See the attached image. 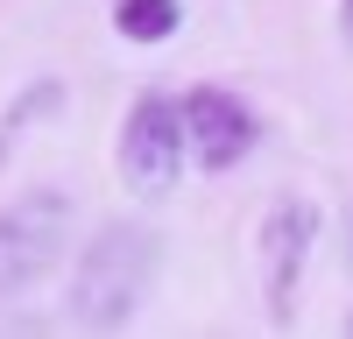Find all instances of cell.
I'll return each mask as SVG.
<instances>
[{
    "label": "cell",
    "mask_w": 353,
    "mask_h": 339,
    "mask_svg": "<svg viewBox=\"0 0 353 339\" xmlns=\"http://www.w3.org/2000/svg\"><path fill=\"white\" fill-rule=\"evenodd\" d=\"M50 106H57V85H36V92H21V106L0 121V156H8V141H14V127L28 121V113H50Z\"/></svg>",
    "instance_id": "7"
},
{
    "label": "cell",
    "mask_w": 353,
    "mask_h": 339,
    "mask_svg": "<svg viewBox=\"0 0 353 339\" xmlns=\"http://www.w3.org/2000/svg\"><path fill=\"white\" fill-rule=\"evenodd\" d=\"M311 240H318V212L304 205V198H283V205L261 219V269H269L276 318H290V304H297V276L311 262Z\"/></svg>",
    "instance_id": "5"
},
{
    "label": "cell",
    "mask_w": 353,
    "mask_h": 339,
    "mask_svg": "<svg viewBox=\"0 0 353 339\" xmlns=\"http://www.w3.org/2000/svg\"><path fill=\"white\" fill-rule=\"evenodd\" d=\"M176 21H184L176 0H121V8H113V28H121L128 43H170Z\"/></svg>",
    "instance_id": "6"
},
{
    "label": "cell",
    "mask_w": 353,
    "mask_h": 339,
    "mask_svg": "<svg viewBox=\"0 0 353 339\" xmlns=\"http://www.w3.org/2000/svg\"><path fill=\"white\" fill-rule=\"evenodd\" d=\"M156 282V234H141V226L113 219L92 234V247L78 254V276H71V318L85 332H121L141 297H149Z\"/></svg>",
    "instance_id": "1"
},
{
    "label": "cell",
    "mask_w": 353,
    "mask_h": 339,
    "mask_svg": "<svg viewBox=\"0 0 353 339\" xmlns=\"http://www.w3.org/2000/svg\"><path fill=\"white\" fill-rule=\"evenodd\" d=\"M71 234V205L64 191H28L0 212V297H21L57 254H64Z\"/></svg>",
    "instance_id": "2"
},
{
    "label": "cell",
    "mask_w": 353,
    "mask_h": 339,
    "mask_svg": "<svg viewBox=\"0 0 353 339\" xmlns=\"http://www.w3.org/2000/svg\"><path fill=\"white\" fill-rule=\"evenodd\" d=\"M184 170V127H176V99L163 92H141L128 106V127H121V177L141 198H163Z\"/></svg>",
    "instance_id": "3"
},
{
    "label": "cell",
    "mask_w": 353,
    "mask_h": 339,
    "mask_svg": "<svg viewBox=\"0 0 353 339\" xmlns=\"http://www.w3.org/2000/svg\"><path fill=\"white\" fill-rule=\"evenodd\" d=\"M176 127H184V163H198V170H233L261 141V121L219 85H198L176 106Z\"/></svg>",
    "instance_id": "4"
},
{
    "label": "cell",
    "mask_w": 353,
    "mask_h": 339,
    "mask_svg": "<svg viewBox=\"0 0 353 339\" xmlns=\"http://www.w3.org/2000/svg\"><path fill=\"white\" fill-rule=\"evenodd\" d=\"M339 28H346V43H353V0H339Z\"/></svg>",
    "instance_id": "8"
}]
</instances>
